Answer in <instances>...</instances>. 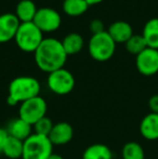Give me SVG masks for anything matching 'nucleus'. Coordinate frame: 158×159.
<instances>
[{
    "instance_id": "nucleus-26",
    "label": "nucleus",
    "mask_w": 158,
    "mask_h": 159,
    "mask_svg": "<svg viewBox=\"0 0 158 159\" xmlns=\"http://www.w3.org/2000/svg\"><path fill=\"white\" fill-rule=\"evenodd\" d=\"M8 138H9V134L7 132V130L0 128V154H2V151H3V147L6 145Z\"/></svg>"
},
{
    "instance_id": "nucleus-9",
    "label": "nucleus",
    "mask_w": 158,
    "mask_h": 159,
    "mask_svg": "<svg viewBox=\"0 0 158 159\" xmlns=\"http://www.w3.org/2000/svg\"><path fill=\"white\" fill-rule=\"evenodd\" d=\"M135 65L140 74L144 76H153L158 73V50L146 48L137 55Z\"/></svg>"
},
{
    "instance_id": "nucleus-24",
    "label": "nucleus",
    "mask_w": 158,
    "mask_h": 159,
    "mask_svg": "<svg viewBox=\"0 0 158 159\" xmlns=\"http://www.w3.org/2000/svg\"><path fill=\"white\" fill-rule=\"evenodd\" d=\"M90 30L92 35L95 34H100L104 32V23L99 19H94L90 22Z\"/></svg>"
},
{
    "instance_id": "nucleus-3",
    "label": "nucleus",
    "mask_w": 158,
    "mask_h": 159,
    "mask_svg": "<svg viewBox=\"0 0 158 159\" xmlns=\"http://www.w3.org/2000/svg\"><path fill=\"white\" fill-rule=\"evenodd\" d=\"M89 53L95 61L105 62L112 59L116 50V42L113 40L107 30L92 35L88 44Z\"/></svg>"
},
{
    "instance_id": "nucleus-20",
    "label": "nucleus",
    "mask_w": 158,
    "mask_h": 159,
    "mask_svg": "<svg viewBox=\"0 0 158 159\" xmlns=\"http://www.w3.org/2000/svg\"><path fill=\"white\" fill-rule=\"evenodd\" d=\"M89 8L86 0H64L63 10L67 15L70 16H79L84 14Z\"/></svg>"
},
{
    "instance_id": "nucleus-14",
    "label": "nucleus",
    "mask_w": 158,
    "mask_h": 159,
    "mask_svg": "<svg viewBox=\"0 0 158 159\" xmlns=\"http://www.w3.org/2000/svg\"><path fill=\"white\" fill-rule=\"evenodd\" d=\"M140 133L148 141L158 140V114L150 113L142 119Z\"/></svg>"
},
{
    "instance_id": "nucleus-27",
    "label": "nucleus",
    "mask_w": 158,
    "mask_h": 159,
    "mask_svg": "<svg viewBox=\"0 0 158 159\" xmlns=\"http://www.w3.org/2000/svg\"><path fill=\"white\" fill-rule=\"evenodd\" d=\"M87 3L89 4V6H91V4H97L100 3V2H102L103 0H86Z\"/></svg>"
},
{
    "instance_id": "nucleus-18",
    "label": "nucleus",
    "mask_w": 158,
    "mask_h": 159,
    "mask_svg": "<svg viewBox=\"0 0 158 159\" xmlns=\"http://www.w3.org/2000/svg\"><path fill=\"white\" fill-rule=\"evenodd\" d=\"M62 44L67 55H73L82 50L84 41L81 35L77 33H70L64 37V39L62 40Z\"/></svg>"
},
{
    "instance_id": "nucleus-8",
    "label": "nucleus",
    "mask_w": 158,
    "mask_h": 159,
    "mask_svg": "<svg viewBox=\"0 0 158 159\" xmlns=\"http://www.w3.org/2000/svg\"><path fill=\"white\" fill-rule=\"evenodd\" d=\"M33 22L41 32H53L60 27L62 19L56 10L44 7L38 9Z\"/></svg>"
},
{
    "instance_id": "nucleus-16",
    "label": "nucleus",
    "mask_w": 158,
    "mask_h": 159,
    "mask_svg": "<svg viewBox=\"0 0 158 159\" xmlns=\"http://www.w3.org/2000/svg\"><path fill=\"white\" fill-rule=\"evenodd\" d=\"M82 159H113V153L107 145L95 143L84 149Z\"/></svg>"
},
{
    "instance_id": "nucleus-17",
    "label": "nucleus",
    "mask_w": 158,
    "mask_h": 159,
    "mask_svg": "<svg viewBox=\"0 0 158 159\" xmlns=\"http://www.w3.org/2000/svg\"><path fill=\"white\" fill-rule=\"evenodd\" d=\"M142 36L145 39L148 48L158 50V17L151 19L145 23Z\"/></svg>"
},
{
    "instance_id": "nucleus-28",
    "label": "nucleus",
    "mask_w": 158,
    "mask_h": 159,
    "mask_svg": "<svg viewBox=\"0 0 158 159\" xmlns=\"http://www.w3.org/2000/svg\"><path fill=\"white\" fill-rule=\"evenodd\" d=\"M49 159H64V158L62 157L61 155H57V154H54V153H53L52 155H51L50 157H49Z\"/></svg>"
},
{
    "instance_id": "nucleus-23",
    "label": "nucleus",
    "mask_w": 158,
    "mask_h": 159,
    "mask_svg": "<svg viewBox=\"0 0 158 159\" xmlns=\"http://www.w3.org/2000/svg\"><path fill=\"white\" fill-rule=\"evenodd\" d=\"M53 126H54V124H53L52 120H51L48 116H44L43 118L38 120V121L33 126V128H34V133L48 138L49 134L51 133V130H52Z\"/></svg>"
},
{
    "instance_id": "nucleus-19",
    "label": "nucleus",
    "mask_w": 158,
    "mask_h": 159,
    "mask_svg": "<svg viewBox=\"0 0 158 159\" xmlns=\"http://www.w3.org/2000/svg\"><path fill=\"white\" fill-rule=\"evenodd\" d=\"M23 148H24V142L20 141L12 136H9L6 142V145L3 147V154L6 157L10 159H19L23 156Z\"/></svg>"
},
{
    "instance_id": "nucleus-1",
    "label": "nucleus",
    "mask_w": 158,
    "mask_h": 159,
    "mask_svg": "<svg viewBox=\"0 0 158 159\" xmlns=\"http://www.w3.org/2000/svg\"><path fill=\"white\" fill-rule=\"evenodd\" d=\"M34 54L37 66L48 74L63 68L68 57L62 41L55 38H44Z\"/></svg>"
},
{
    "instance_id": "nucleus-4",
    "label": "nucleus",
    "mask_w": 158,
    "mask_h": 159,
    "mask_svg": "<svg viewBox=\"0 0 158 159\" xmlns=\"http://www.w3.org/2000/svg\"><path fill=\"white\" fill-rule=\"evenodd\" d=\"M14 39L22 51L35 53L44 38L42 32L35 25L34 22H26L21 23Z\"/></svg>"
},
{
    "instance_id": "nucleus-7",
    "label": "nucleus",
    "mask_w": 158,
    "mask_h": 159,
    "mask_svg": "<svg viewBox=\"0 0 158 159\" xmlns=\"http://www.w3.org/2000/svg\"><path fill=\"white\" fill-rule=\"evenodd\" d=\"M47 84L53 93L57 95H66L74 89L75 78L70 70L63 67L49 74Z\"/></svg>"
},
{
    "instance_id": "nucleus-21",
    "label": "nucleus",
    "mask_w": 158,
    "mask_h": 159,
    "mask_svg": "<svg viewBox=\"0 0 158 159\" xmlns=\"http://www.w3.org/2000/svg\"><path fill=\"white\" fill-rule=\"evenodd\" d=\"M122 159H145L144 149L139 143L128 142L122 147Z\"/></svg>"
},
{
    "instance_id": "nucleus-6",
    "label": "nucleus",
    "mask_w": 158,
    "mask_h": 159,
    "mask_svg": "<svg viewBox=\"0 0 158 159\" xmlns=\"http://www.w3.org/2000/svg\"><path fill=\"white\" fill-rule=\"evenodd\" d=\"M47 109L48 105L46 100L39 95L20 104L19 117L34 126L38 120L47 116Z\"/></svg>"
},
{
    "instance_id": "nucleus-5",
    "label": "nucleus",
    "mask_w": 158,
    "mask_h": 159,
    "mask_svg": "<svg viewBox=\"0 0 158 159\" xmlns=\"http://www.w3.org/2000/svg\"><path fill=\"white\" fill-rule=\"evenodd\" d=\"M53 154V144L49 138L33 133L24 142L22 159H49Z\"/></svg>"
},
{
    "instance_id": "nucleus-15",
    "label": "nucleus",
    "mask_w": 158,
    "mask_h": 159,
    "mask_svg": "<svg viewBox=\"0 0 158 159\" xmlns=\"http://www.w3.org/2000/svg\"><path fill=\"white\" fill-rule=\"evenodd\" d=\"M38 9L33 0H20L15 9V15L21 23L33 22Z\"/></svg>"
},
{
    "instance_id": "nucleus-11",
    "label": "nucleus",
    "mask_w": 158,
    "mask_h": 159,
    "mask_svg": "<svg viewBox=\"0 0 158 159\" xmlns=\"http://www.w3.org/2000/svg\"><path fill=\"white\" fill-rule=\"evenodd\" d=\"M73 136H74V129L70 124L61 121L54 124L48 138L53 145H66L72 141Z\"/></svg>"
},
{
    "instance_id": "nucleus-12",
    "label": "nucleus",
    "mask_w": 158,
    "mask_h": 159,
    "mask_svg": "<svg viewBox=\"0 0 158 159\" xmlns=\"http://www.w3.org/2000/svg\"><path fill=\"white\" fill-rule=\"evenodd\" d=\"M7 132H8L9 136L15 138L20 141L25 142L33 133H34V128L30 124L25 121L22 118H15V119L11 120L8 124V128H7Z\"/></svg>"
},
{
    "instance_id": "nucleus-22",
    "label": "nucleus",
    "mask_w": 158,
    "mask_h": 159,
    "mask_svg": "<svg viewBox=\"0 0 158 159\" xmlns=\"http://www.w3.org/2000/svg\"><path fill=\"white\" fill-rule=\"evenodd\" d=\"M126 49L128 50V52H130L131 54H140L143 50H145L147 48V43H146L145 39L142 35H134L126 42Z\"/></svg>"
},
{
    "instance_id": "nucleus-13",
    "label": "nucleus",
    "mask_w": 158,
    "mask_h": 159,
    "mask_svg": "<svg viewBox=\"0 0 158 159\" xmlns=\"http://www.w3.org/2000/svg\"><path fill=\"white\" fill-rule=\"evenodd\" d=\"M107 33L116 43H126L133 36L132 26L124 21H116L111 24Z\"/></svg>"
},
{
    "instance_id": "nucleus-10",
    "label": "nucleus",
    "mask_w": 158,
    "mask_h": 159,
    "mask_svg": "<svg viewBox=\"0 0 158 159\" xmlns=\"http://www.w3.org/2000/svg\"><path fill=\"white\" fill-rule=\"evenodd\" d=\"M21 22L14 13L0 15V42L10 41L15 37Z\"/></svg>"
},
{
    "instance_id": "nucleus-2",
    "label": "nucleus",
    "mask_w": 158,
    "mask_h": 159,
    "mask_svg": "<svg viewBox=\"0 0 158 159\" xmlns=\"http://www.w3.org/2000/svg\"><path fill=\"white\" fill-rule=\"evenodd\" d=\"M7 103L11 106L22 104L27 100L39 96L40 82L30 76H19L9 84Z\"/></svg>"
},
{
    "instance_id": "nucleus-25",
    "label": "nucleus",
    "mask_w": 158,
    "mask_h": 159,
    "mask_svg": "<svg viewBox=\"0 0 158 159\" xmlns=\"http://www.w3.org/2000/svg\"><path fill=\"white\" fill-rule=\"evenodd\" d=\"M148 106H150L151 113L158 114V94L153 95L148 101Z\"/></svg>"
}]
</instances>
